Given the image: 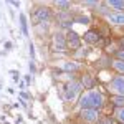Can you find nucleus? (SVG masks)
I'll return each instance as SVG.
<instances>
[{"instance_id":"nucleus-5","label":"nucleus","mask_w":124,"mask_h":124,"mask_svg":"<svg viewBox=\"0 0 124 124\" xmlns=\"http://www.w3.org/2000/svg\"><path fill=\"white\" fill-rule=\"evenodd\" d=\"M81 116H83V119L85 121H88V123H94V121H98V111L96 109H83L81 111Z\"/></svg>"},{"instance_id":"nucleus-2","label":"nucleus","mask_w":124,"mask_h":124,"mask_svg":"<svg viewBox=\"0 0 124 124\" xmlns=\"http://www.w3.org/2000/svg\"><path fill=\"white\" fill-rule=\"evenodd\" d=\"M79 91H81V85L76 83V81H71V83H68V85H66L65 98H66L68 101H73V99H76V96L79 94Z\"/></svg>"},{"instance_id":"nucleus-6","label":"nucleus","mask_w":124,"mask_h":124,"mask_svg":"<svg viewBox=\"0 0 124 124\" xmlns=\"http://www.w3.org/2000/svg\"><path fill=\"white\" fill-rule=\"evenodd\" d=\"M48 18H50V10H48V8L37 10V13H35V20H37V22L43 23V22H46Z\"/></svg>"},{"instance_id":"nucleus-14","label":"nucleus","mask_w":124,"mask_h":124,"mask_svg":"<svg viewBox=\"0 0 124 124\" xmlns=\"http://www.w3.org/2000/svg\"><path fill=\"white\" fill-rule=\"evenodd\" d=\"M113 103L116 106H124V96H114L113 98Z\"/></svg>"},{"instance_id":"nucleus-4","label":"nucleus","mask_w":124,"mask_h":124,"mask_svg":"<svg viewBox=\"0 0 124 124\" xmlns=\"http://www.w3.org/2000/svg\"><path fill=\"white\" fill-rule=\"evenodd\" d=\"M53 43H55V48L58 51H65L66 50V40H65V37L61 33H56L53 37Z\"/></svg>"},{"instance_id":"nucleus-8","label":"nucleus","mask_w":124,"mask_h":124,"mask_svg":"<svg viewBox=\"0 0 124 124\" xmlns=\"http://www.w3.org/2000/svg\"><path fill=\"white\" fill-rule=\"evenodd\" d=\"M109 22L116 23V25H124V15L123 13H119V15H109Z\"/></svg>"},{"instance_id":"nucleus-18","label":"nucleus","mask_w":124,"mask_h":124,"mask_svg":"<svg viewBox=\"0 0 124 124\" xmlns=\"http://www.w3.org/2000/svg\"><path fill=\"white\" fill-rule=\"evenodd\" d=\"M78 22H79V23H88V22H89V18H88V17H79V18H78Z\"/></svg>"},{"instance_id":"nucleus-9","label":"nucleus","mask_w":124,"mask_h":124,"mask_svg":"<svg viewBox=\"0 0 124 124\" xmlns=\"http://www.w3.org/2000/svg\"><path fill=\"white\" fill-rule=\"evenodd\" d=\"M98 38H99V37H98V33H94V31H88V33L85 35V40L88 41V43H96Z\"/></svg>"},{"instance_id":"nucleus-17","label":"nucleus","mask_w":124,"mask_h":124,"mask_svg":"<svg viewBox=\"0 0 124 124\" xmlns=\"http://www.w3.org/2000/svg\"><path fill=\"white\" fill-rule=\"evenodd\" d=\"M117 117H119V121L124 124V108L121 109V111H119V113H117Z\"/></svg>"},{"instance_id":"nucleus-11","label":"nucleus","mask_w":124,"mask_h":124,"mask_svg":"<svg viewBox=\"0 0 124 124\" xmlns=\"http://www.w3.org/2000/svg\"><path fill=\"white\" fill-rule=\"evenodd\" d=\"M108 5L109 7H114V8H124V2H117V0H109Z\"/></svg>"},{"instance_id":"nucleus-22","label":"nucleus","mask_w":124,"mask_h":124,"mask_svg":"<svg viewBox=\"0 0 124 124\" xmlns=\"http://www.w3.org/2000/svg\"><path fill=\"white\" fill-rule=\"evenodd\" d=\"M123 46H124V40H123Z\"/></svg>"},{"instance_id":"nucleus-20","label":"nucleus","mask_w":124,"mask_h":124,"mask_svg":"<svg viewBox=\"0 0 124 124\" xmlns=\"http://www.w3.org/2000/svg\"><path fill=\"white\" fill-rule=\"evenodd\" d=\"M30 55H31V58L35 56V46L33 45H30Z\"/></svg>"},{"instance_id":"nucleus-1","label":"nucleus","mask_w":124,"mask_h":124,"mask_svg":"<svg viewBox=\"0 0 124 124\" xmlns=\"http://www.w3.org/2000/svg\"><path fill=\"white\" fill-rule=\"evenodd\" d=\"M79 104H81V108H83V109H98L99 106L103 104V96L99 94L98 91L86 93L85 96H81Z\"/></svg>"},{"instance_id":"nucleus-12","label":"nucleus","mask_w":124,"mask_h":124,"mask_svg":"<svg viewBox=\"0 0 124 124\" xmlns=\"http://www.w3.org/2000/svg\"><path fill=\"white\" fill-rule=\"evenodd\" d=\"M93 78L91 76H83V85H85V88H91L93 86Z\"/></svg>"},{"instance_id":"nucleus-13","label":"nucleus","mask_w":124,"mask_h":124,"mask_svg":"<svg viewBox=\"0 0 124 124\" xmlns=\"http://www.w3.org/2000/svg\"><path fill=\"white\" fill-rule=\"evenodd\" d=\"M113 66L117 70V71H121V73H124V61H119V60H116L114 63H113Z\"/></svg>"},{"instance_id":"nucleus-7","label":"nucleus","mask_w":124,"mask_h":124,"mask_svg":"<svg viewBox=\"0 0 124 124\" xmlns=\"http://www.w3.org/2000/svg\"><path fill=\"white\" fill-rule=\"evenodd\" d=\"M68 45H70V48H79V37L75 31L68 33Z\"/></svg>"},{"instance_id":"nucleus-21","label":"nucleus","mask_w":124,"mask_h":124,"mask_svg":"<svg viewBox=\"0 0 124 124\" xmlns=\"http://www.w3.org/2000/svg\"><path fill=\"white\" fill-rule=\"evenodd\" d=\"M99 124H113V121L111 119H104V121H101Z\"/></svg>"},{"instance_id":"nucleus-16","label":"nucleus","mask_w":124,"mask_h":124,"mask_svg":"<svg viewBox=\"0 0 124 124\" xmlns=\"http://www.w3.org/2000/svg\"><path fill=\"white\" fill-rule=\"evenodd\" d=\"M58 8H68L70 7V2H56Z\"/></svg>"},{"instance_id":"nucleus-15","label":"nucleus","mask_w":124,"mask_h":124,"mask_svg":"<svg viewBox=\"0 0 124 124\" xmlns=\"http://www.w3.org/2000/svg\"><path fill=\"white\" fill-rule=\"evenodd\" d=\"M63 68H65V70H68V71H70V70H73V71H75V70H78V68H79V65H78V63H65V65H63Z\"/></svg>"},{"instance_id":"nucleus-19","label":"nucleus","mask_w":124,"mask_h":124,"mask_svg":"<svg viewBox=\"0 0 124 124\" xmlns=\"http://www.w3.org/2000/svg\"><path fill=\"white\" fill-rule=\"evenodd\" d=\"M117 58L119 61H124V51H117Z\"/></svg>"},{"instance_id":"nucleus-10","label":"nucleus","mask_w":124,"mask_h":124,"mask_svg":"<svg viewBox=\"0 0 124 124\" xmlns=\"http://www.w3.org/2000/svg\"><path fill=\"white\" fill-rule=\"evenodd\" d=\"M20 23H22V30H23V33L25 35H28V27H27V17L22 13L20 15Z\"/></svg>"},{"instance_id":"nucleus-3","label":"nucleus","mask_w":124,"mask_h":124,"mask_svg":"<svg viewBox=\"0 0 124 124\" xmlns=\"http://www.w3.org/2000/svg\"><path fill=\"white\" fill-rule=\"evenodd\" d=\"M111 89L117 93V96H124V76H117L111 81Z\"/></svg>"}]
</instances>
